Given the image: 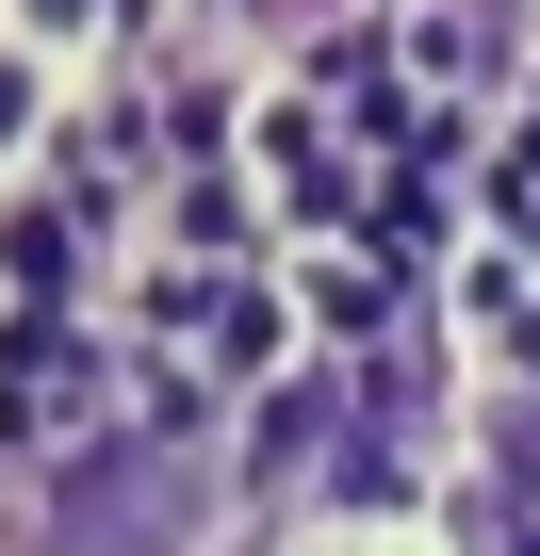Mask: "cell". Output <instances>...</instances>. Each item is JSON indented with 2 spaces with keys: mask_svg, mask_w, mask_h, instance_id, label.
Listing matches in <instances>:
<instances>
[{
  "mask_svg": "<svg viewBox=\"0 0 540 556\" xmlns=\"http://www.w3.org/2000/svg\"><path fill=\"white\" fill-rule=\"evenodd\" d=\"M229 523H246V458H229V426H213V409H180V426L148 409V426L50 458L17 556H229Z\"/></svg>",
  "mask_w": 540,
  "mask_h": 556,
  "instance_id": "6da1fadb",
  "label": "cell"
},
{
  "mask_svg": "<svg viewBox=\"0 0 540 556\" xmlns=\"http://www.w3.org/2000/svg\"><path fill=\"white\" fill-rule=\"evenodd\" d=\"M442 507H459L475 556H540V361L459 377V409H442Z\"/></svg>",
  "mask_w": 540,
  "mask_h": 556,
  "instance_id": "7a4b0ae2",
  "label": "cell"
},
{
  "mask_svg": "<svg viewBox=\"0 0 540 556\" xmlns=\"http://www.w3.org/2000/svg\"><path fill=\"white\" fill-rule=\"evenodd\" d=\"M540 50V0H426V66H459V83H507Z\"/></svg>",
  "mask_w": 540,
  "mask_h": 556,
  "instance_id": "3957f363",
  "label": "cell"
},
{
  "mask_svg": "<svg viewBox=\"0 0 540 556\" xmlns=\"http://www.w3.org/2000/svg\"><path fill=\"white\" fill-rule=\"evenodd\" d=\"M50 99H66V66H34L17 34H0V180H17V164L50 148Z\"/></svg>",
  "mask_w": 540,
  "mask_h": 556,
  "instance_id": "277c9868",
  "label": "cell"
},
{
  "mask_svg": "<svg viewBox=\"0 0 540 556\" xmlns=\"http://www.w3.org/2000/svg\"><path fill=\"white\" fill-rule=\"evenodd\" d=\"M0 34H17V50H34V66H66V50H83V34H99V0H0Z\"/></svg>",
  "mask_w": 540,
  "mask_h": 556,
  "instance_id": "5b68a950",
  "label": "cell"
}]
</instances>
